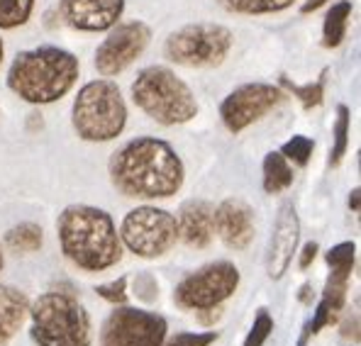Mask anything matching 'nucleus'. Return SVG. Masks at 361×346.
Returning <instances> with one entry per match:
<instances>
[{
	"label": "nucleus",
	"mask_w": 361,
	"mask_h": 346,
	"mask_svg": "<svg viewBox=\"0 0 361 346\" xmlns=\"http://www.w3.org/2000/svg\"><path fill=\"white\" fill-rule=\"evenodd\" d=\"M183 161L171 144L154 137L127 142L110 159V178L127 198H171L183 185Z\"/></svg>",
	"instance_id": "obj_1"
},
{
	"label": "nucleus",
	"mask_w": 361,
	"mask_h": 346,
	"mask_svg": "<svg viewBox=\"0 0 361 346\" xmlns=\"http://www.w3.org/2000/svg\"><path fill=\"white\" fill-rule=\"evenodd\" d=\"M61 252L83 271H105L122 257L113 217L93 205H68L56 220Z\"/></svg>",
	"instance_id": "obj_2"
},
{
	"label": "nucleus",
	"mask_w": 361,
	"mask_h": 346,
	"mask_svg": "<svg viewBox=\"0 0 361 346\" xmlns=\"http://www.w3.org/2000/svg\"><path fill=\"white\" fill-rule=\"evenodd\" d=\"M78 58L61 47L20 51L8 71V88L32 105L56 103L78 81Z\"/></svg>",
	"instance_id": "obj_3"
},
{
	"label": "nucleus",
	"mask_w": 361,
	"mask_h": 346,
	"mask_svg": "<svg viewBox=\"0 0 361 346\" xmlns=\"http://www.w3.org/2000/svg\"><path fill=\"white\" fill-rule=\"evenodd\" d=\"M132 100L137 108L159 125H183L198 115L193 90L166 66H149L137 73L132 83Z\"/></svg>",
	"instance_id": "obj_4"
},
{
	"label": "nucleus",
	"mask_w": 361,
	"mask_h": 346,
	"mask_svg": "<svg viewBox=\"0 0 361 346\" xmlns=\"http://www.w3.org/2000/svg\"><path fill=\"white\" fill-rule=\"evenodd\" d=\"M73 130L86 142H110L125 130L127 105L108 78L86 83L73 98Z\"/></svg>",
	"instance_id": "obj_5"
},
{
	"label": "nucleus",
	"mask_w": 361,
	"mask_h": 346,
	"mask_svg": "<svg viewBox=\"0 0 361 346\" xmlns=\"http://www.w3.org/2000/svg\"><path fill=\"white\" fill-rule=\"evenodd\" d=\"M32 337L39 346H90V319L78 300L47 292L32 305Z\"/></svg>",
	"instance_id": "obj_6"
},
{
	"label": "nucleus",
	"mask_w": 361,
	"mask_h": 346,
	"mask_svg": "<svg viewBox=\"0 0 361 346\" xmlns=\"http://www.w3.org/2000/svg\"><path fill=\"white\" fill-rule=\"evenodd\" d=\"M232 32L222 25L198 23L185 25L173 32L164 44V54L169 61L190 68H212L220 66L232 49Z\"/></svg>",
	"instance_id": "obj_7"
},
{
	"label": "nucleus",
	"mask_w": 361,
	"mask_h": 346,
	"mask_svg": "<svg viewBox=\"0 0 361 346\" xmlns=\"http://www.w3.org/2000/svg\"><path fill=\"white\" fill-rule=\"evenodd\" d=\"M120 237L132 254H137L142 259H157L176 244V217L171 212L161 210V207H135L122 220Z\"/></svg>",
	"instance_id": "obj_8"
},
{
	"label": "nucleus",
	"mask_w": 361,
	"mask_h": 346,
	"mask_svg": "<svg viewBox=\"0 0 361 346\" xmlns=\"http://www.w3.org/2000/svg\"><path fill=\"white\" fill-rule=\"evenodd\" d=\"M237 285H240L237 266L230 261H215L180 280L176 288V302L188 310H208L227 300L237 290Z\"/></svg>",
	"instance_id": "obj_9"
},
{
	"label": "nucleus",
	"mask_w": 361,
	"mask_h": 346,
	"mask_svg": "<svg viewBox=\"0 0 361 346\" xmlns=\"http://www.w3.org/2000/svg\"><path fill=\"white\" fill-rule=\"evenodd\" d=\"M166 319L145 310L120 305L103 324V346H161Z\"/></svg>",
	"instance_id": "obj_10"
},
{
	"label": "nucleus",
	"mask_w": 361,
	"mask_h": 346,
	"mask_svg": "<svg viewBox=\"0 0 361 346\" xmlns=\"http://www.w3.org/2000/svg\"><path fill=\"white\" fill-rule=\"evenodd\" d=\"M283 100L279 86L271 83H244L235 88L220 105V117L230 132L247 130L252 122L262 120L264 115L271 113L276 105Z\"/></svg>",
	"instance_id": "obj_11"
},
{
	"label": "nucleus",
	"mask_w": 361,
	"mask_h": 346,
	"mask_svg": "<svg viewBox=\"0 0 361 346\" xmlns=\"http://www.w3.org/2000/svg\"><path fill=\"white\" fill-rule=\"evenodd\" d=\"M152 32L145 23H125L118 25L103 44L95 51V68L103 76H118L130 63H135L142 56V51L149 44Z\"/></svg>",
	"instance_id": "obj_12"
},
{
	"label": "nucleus",
	"mask_w": 361,
	"mask_h": 346,
	"mask_svg": "<svg viewBox=\"0 0 361 346\" xmlns=\"http://www.w3.org/2000/svg\"><path fill=\"white\" fill-rule=\"evenodd\" d=\"M298 239H300V220H298V212H295V205L293 202H283L279 215H276L274 232H271L269 249H267L269 278L279 280L288 271L295 247H298Z\"/></svg>",
	"instance_id": "obj_13"
},
{
	"label": "nucleus",
	"mask_w": 361,
	"mask_h": 346,
	"mask_svg": "<svg viewBox=\"0 0 361 346\" xmlns=\"http://www.w3.org/2000/svg\"><path fill=\"white\" fill-rule=\"evenodd\" d=\"M125 0H61V18L78 32H105L118 25Z\"/></svg>",
	"instance_id": "obj_14"
},
{
	"label": "nucleus",
	"mask_w": 361,
	"mask_h": 346,
	"mask_svg": "<svg viewBox=\"0 0 361 346\" xmlns=\"http://www.w3.org/2000/svg\"><path fill=\"white\" fill-rule=\"evenodd\" d=\"M215 230L230 249H247L254 239V210L240 198L220 202L212 215Z\"/></svg>",
	"instance_id": "obj_15"
},
{
	"label": "nucleus",
	"mask_w": 361,
	"mask_h": 346,
	"mask_svg": "<svg viewBox=\"0 0 361 346\" xmlns=\"http://www.w3.org/2000/svg\"><path fill=\"white\" fill-rule=\"evenodd\" d=\"M212 210L210 202L205 200H188L180 207L178 215V237L183 239L188 247L193 249H205L215 237V222H212Z\"/></svg>",
	"instance_id": "obj_16"
},
{
	"label": "nucleus",
	"mask_w": 361,
	"mask_h": 346,
	"mask_svg": "<svg viewBox=\"0 0 361 346\" xmlns=\"http://www.w3.org/2000/svg\"><path fill=\"white\" fill-rule=\"evenodd\" d=\"M27 312L30 302L23 292L10 288V285H0V346L15 337V332L23 327Z\"/></svg>",
	"instance_id": "obj_17"
},
{
	"label": "nucleus",
	"mask_w": 361,
	"mask_h": 346,
	"mask_svg": "<svg viewBox=\"0 0 361 346\" xmlns=\"http://www.w3.org/2000/svg\"><path fill=\"white\" fill-rule=\"evenodd\" d=\"M293 183V168L288 166V159L281 152H271L264 159V190L267 193H283Z\"/></svg>",
	"instance_id": "obj_18"
},
{
	"label": "nucleus",
	"mask_w": 361,
	"mask_h": 346,
	"mask_svg": "<svg viewBox=\"0 0 361 346\" xmlns=\"http://www.w3.org/2000/svg\"><path fill=\"white\" fill-rule=\"evenodd\" d=\"M349 18H352V3L349 0H339V3H334L330 8L325 25H322V44L327 49H334V47H339L344 42Z\"/></svg>",
	"instance_id": "obj_19"
},
{
	"label": "nucleus",
	"mask_w": 361,
	"mask_h": 346,
	"mask_svg": "<svg viewBox=\"0 0 361 346\" xmlns=\"http://www.w3.org/2000/svg\"><path fill=\"white\" fill-rule=\"evenodd\" d=\"M44 242V234H42V227L39 225H32V222H23V225L13 227L5 234V244L15 252H37Z\"/></svg>",
	"instance_id": "obj_20"
},
{
	"label": "nucleus",
	"mask_w": 361,
	"mask_h": 346,
	"mask_svg": "<svg viewBox=\"0 0 361 346\" xmlns=\"http://www.w3.org/2000/svg\"><path fill=\"white\" fill-rule=\"evenodd\" d=\"M230 13L237 15H269L290 8L295 0H220Z\"/></svg>",
	"instance_id": "obj_21"
},
{
	"label": "nucleus",
	"mask_w": 361,
	"mask_h": 346,
	"mask_svg": "<svg viewBox=\"0 0 361 346\" xmlns=\"http://www.w3.org/2000/svg\"><path fill=\"white\" fill-rule=\"evenodd\" d=\"M35 0H0V30H15L30 20Z\"/></svg>",
	"instance_id": "obj_22"
},
{
	"label": "nucleus",
	"mask_w": 361,
	"mask_h": 346,
	"mask_svg": "<svg viewBox=\"0 0 361 346\" xmlns=\"http://www.w3.org/2000/svg\"><path fill=\"white\" fill-rule=\"evenodd\" d=\"M349 149V110L347 105H339L337 108V122H334V144L330 154V163L339 166Z\"/></svg>",
	"instance_id": "obj_23"
},
{
	"label": "nucleus",
	"mask_w": 361,
	"mask_h": 346,
	"mask_svg": "<svg viewBox=\"0 0 361 346\" xmlns=\"http://www.w3.org/2000/svg\"><path fill=\"white\" fill-rule=\"evenodd\" d=\"M281 86L288 88L302 103V108L310 110V108H317V105L322 103V98H325V73H322L315 83H307V86H295V83H290L288 78L283 76L281 78Z\"/></svg>",
	"instance_id": "obj_24"
},
{
	"label": "nucleus",
	"mask_w": 361,
	"mask_h": 346,
	"mask_svg": "<svg viewBox=\"0 0 361 346\" xmlns=\"http://www.w3.org/2000/svg\"><path fill=\"white\" fill-rule=\"evenodd\" d=\"M354 259H357V244L354 242H342L327 252V264H330L332 271H347V273H352Z\"/></svg>",
	"instance_id": "obj_25"
},
{
	"label": "nucleus",
	"mask_w": 361,
	"mask_h": 346,
	"mask_svg": "<svg viewBox=\"0 0 361 346\" xmlns=\"http://www.w3.org/2000/svg\"><path fill=\"white\" fill-rule=\"evenodd\" d=\"M312 149H315V142L298 135V137H293V140H288L283 147H281V154H283L286 159H290L293 163H298V166H305V163L310 161V156H312Z\"/></svg>",
	"instance_id": "obj_26"
},
{
	"label": "nucleus",
	"mask_w": 361,
	"mask_h": 346,
	"mask_svg": "<svg viewBox=\"0 0 361 346\" xmlns=\"http://www.w3.org/2000/svg\"><path fill=\"white\" fill-rule=\"evenodd\" d=\"M271 329H274V319L269 317L267 310H262L257 315V319H254V327L252 332L247 334V342H244V346H264V342L269 339Z\"/></svg>",
	"instance_id": "obj_27"
},
{
	"label": "nucleus",
	"mask_w": 361,
	"mask_h": 346,
	"mask_svg": "<svg viewBox=\"0 0 361 346\" xmlns=\"http://www.w3.org/2000/svg\"><path fill=\"white\" fill-rule=\"evenodd\" d=\"M95 292H98L100 297H105L108 302H113V305H125L127 302V278H118V280H113V283L98 285Z\"/></svg>",
	"instance_id": "obj_28"
},
{
	"label": "nucleus",
	"mask_w": 361,
	"mask_h": 346,
	"mask_svg": "<svg viewBox=\"0 0 361 346\" xmlns=\"http://www.w3.org/2000/svg\"><path fill=\"white\" fill-rule=\"evenodd\" d=\"M217 339L215 332H203V334H178L171 342H166L164 346H210Z\"/></svg>",
	"instance_id": "obj_29"
},
{
	"label": "nucleus",
	"mask_w": 361,
	"mask_h": 346,
	"mask_svg": "<svg viewBox=\"0 0 361 346\" xmlns=\"http://www.w3.org/2000/svg\"><path fill=\"white\" fill-rule=\"evenodd\" d=\"M135 295L140 297V300H145V302H154V300H157V295H159L157 280H154L149 273L137 276V278H135Z\"/></svg>",
	"instance_id": "obj_30"
},
{
	"label": "nucleus",
	"mask_w": 361,
	"mask_h": 346,
	"mask_svg": "<svg viewBox=\"0 0 361 346\" xmlns=\"http://www.w3.org/2000/svg\"><path fill=\"white\" fill-rule=\"evenodd\" d=\"M315 257H317V244L315 242L305 244V249H302V254H300V268H307V266L315 261Z\"/></svg>",
	"instance_id": "obj_31"
},
{
	"label": "nucleus",
	"mask_w": 361,
	"mask_h": 346,
	"mask_svg": "<svg viewBox=\"0 0 361 346\" xmlns=\"http://www.w3.org/2000/svg\"><path fill=\"white\" fill-rule=\"evenodd\" d=\"M327 3V0H305V3H302V13H315V10H320L322 8V5H325Z\"/></svg>",
	"instance_id": "obj_32"
},
{
	"label": "nucleus",
	"mask_w": 361,
	"mask_h": 346,
	"mask_svg": "<svg viewBox=\"0 0 361 346\" xmlns=\"http://www.w3.org/2000/svg\"><path fill=\"white\" fill-rule=\"evenodd\" d=\"M208 310H210L208 315H200V322H203V324H212L217 317L222 315V310H220V307H208Z\"/></svg>",
	"instance_id": "obj_33"
},
{
	"label": "nucleus",
	"mask_w": 361,
	"mask_h": 346,
	"mask_svg": "<svg viewBox=\"0 0 361 346\" xmlns=\"http://www.w3.org/2000/svg\"><path fill=\"white\" fill-rule=\"evenodd\" d=\"M349 207H352L354 212L359 210V188H354L352 195H349Z\"/></svg>",
	"instance_id": "obj_34"
},
{
	"label": "nucleus",
	"mask_w": 361,
	"mask_h": 346,
	"mask_svg": "<svg viewBox=\"0 0 361 346\" xmlns=\"http://www.w3.org/2000/svg\"><path fill=\"white\" fill-rule=\"evenodd\" d=\"M3 56H5V47H3V37H0V63H3Z\"/></svg>",
	"instance_id": "obj_35"
},
{
	"label": "nucleus",
	"mask_w": 361,
	"mask_h": 346,
	"mask_svg": "<svg viewBox=\"0 0 361 346\" xmlns=\"http://www.w3.org/2000/svg\"><path fill=\"white\" fill-rule=\"evenodd\" d=\"M0 268H3V254H0Z\"/></svg>",
	"instance_id": "obj_36"
}]
</instances>
